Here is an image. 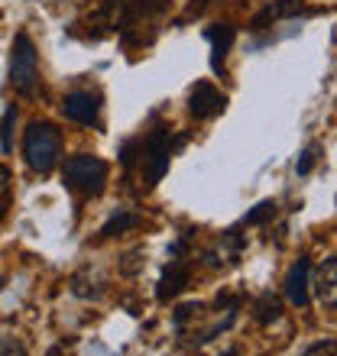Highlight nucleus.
Segmentation results:
<instances>
[{
  "label": "nucleus",
  "mask_w": 337,
  "mask_h": 356,
  "mask_svg": "<svg viewBox=\"0 0 337 356\" xmlns=\"http://www.w3.org/2000/svg\"><path fill=\"white\" fill-rule=\"evenodd\" d=\"M23 156L36 172H52V165L62 156V133L52 123H29L26 140H23Z\"/></svg>",
  "instance_id": "nucleus-1"
},
{
  "label": "nucleus",
  "mask_w": 337,
  "mask_h": 356,
  "mask_svg": "<svg viewBox=\"0 0 337 356\" xmlns=\"http://www.w3.org/2000/svg\"><path fill=\"white\" fill-rule=\"evenodd\" d=\"M65 181L75 191L94 197L104 191V181H107V165H104L97 156H75V159L65 162Z\"/></svg>",
  "instance_id": "nucleus-2"
},
{
  "label": "nucleus",
  "mask_w": 337,
  "mask_h": 356,
  "mask_svg": "<svg viewBox=\"0 0 337 356\" xmlns=\"http://www.w3.org/2000/svg\"><path fill=\"white\" fill-rule=\"evenodd\" d=\"M39 81V65H36V49L29 42L26 33H19L13 42V62H10V85L19 94H33Z\"/></svg>",
  "instance_id": "nucleus-3"
},
{
  "label": "nucleus",
  "mask_w": 337,
  "mask_h": 356,
  "mask_svg": "<svg viewBox=\"0 0 337 356\" xmlns=\"http://www.w3.org/2000/svg\"><path fill=\"white\" fill-rule=\"evenodd\" d=\"M224 104H227V97L217 91L214 85L198 81V85L191 88V97H188V111L195 113L198 120H211V117H217V113L224 111Z\"/></svg>",
  "instance_id": "nucleus-4"
},
{
  "label": "nucleus",
  "mask_w": 337,
  "mask_h": 356,
  "mask_svg": "<svg viewBox=\"0 0 337 356\" xmlns=\"http://www.w3.org/2000/svg\"><path fill=\"white\" fill-rule=\"evenodd\" d=\"M62 107H65V117H68V120L88 123V127H91V123H97V97H94V94H81V91H78V94H68Z\"/></svg>",
  "instance_id": "nucleus-5"
},
{
  "label": "nucleus",
  "mask_w": 337,
  "mask_h": 356,
  "mask_svg": "<svg viewBox=\"0 0 337 356\" xmlns=\"http://www.w3.org/2000/svg\"><path fill=\"white\" fill-rule=\"evenodd\" d=\"M308 259H299V263L289 269V279H285V295L295 308H305L308 305Z\"/></svg>",
  "instance_id": "nucleus-6"
},
{
  "label": "nucleus",
  "mask_w": 337,
  "mask_h": 356,
  "mask_svg": "<svg viewBox=\"0 0 337 356\" xmlns=\"http://www.w3.org/2000/svg\"><path fill=\"white\" fill-rule=\"evenodd\" d=\"M315 295H318L321 305L334 308L337 305V256L318 269V279H315Z\"/></svg>",
  "instance_id": "nucleus-7"
},
{
  "label": "nucleus",
  "mask_w": 337,
  "mask_h": 356,
  "mask_svg": "<svg viewBox=\"0 0 337 356\" xmlns=\"http://www.w3.org/2000/svg\"><path fill=\"white\" fill-rule=\"evenodd\" d=\"M146 162H150V185H156L168 165V143H166V133L162 130L156 133L150 140V146H146Z\"/></svg>",
  "instance_id": "nucleus-8"
},
{
  "label": "nucleus",
  "mask_w": 337,
  "mask_h": 356,
  "mask_svg": "<svg viewBox=\"0 0 337 356\" xmlns=\"http://www.w3.org/2000/svg\"><path fill=\"white\" fill-rule=\"evenodd\" d=\"M185 285H188V266H185V259H172V263H168V269H166V275H162V282H159V298L162 301L175 298Z\"/></svg>",
  "instance_id": "nucleus-9"
},
{
  "label": "nucleus",
  "mask_w": 337,
  "mask_h": 356,
  "mask_svg": "<svg viewBox=\"0 0 337 356\" xmlns=\"http://www.w3.org/2000/svg\"><path fill=\"white\" fill-rule=\"evenodd\" d=\"M72 289L81 298H101L104 291H107V279L101 275V269H84L72 279Z\"/></svg>",
  "instance_id": "nucleus-10"
},
{
  "label": "nucleus",
  "mask_w": 337,
  "mask_h": 356,
  "mask_svg": "<svg viewBox=\"0 0 337 356\" xmlns=\"http://www.w3.org/2000/svg\"><path fill=\"white\" fill-rule=\"evenodd\" d=\"M295 13H305V7H301L299 0H282V3H276V7H269L266 13H260V17L253 19V26H262V23H269V19L295 17Z\"/></svg>",
  "instance_id": "nucleus-11"
},
{
  "label": "nucleus",
  "mask_w": 337,
  "mask_h": 356,
  "mask_svg": "<svg viewBox=\"0 0 337 356\" xmlns=\"http://www.w3.org/2000/svg\"><path fill=\"white\" fill-rule=\"evenodd\" d=\"M279 311H282L279 298L266 291V295H260V298H256V305H253V318L260 321V324H269V321L279 318Z\"/></svg>",
  "instance_id": "nucleus-12"
},
{
  "label": "nucleus",
  "mask_w": 337,
  "mask_h": 356,
  "mask_svg": "<svg viewBox=\"0 0 337 356\" xmlns=\"http://www.w3.org/2000/svg\"><path fill=\"white\" fill-rule=\"evenodd\" d=\"M130 227H140V217L130 214V211H120V214H113L107 224H104L101 234L104 236H113V234H120V230H130Z\"/></svg>",
  "instance_id": "nucleus-13"
},
{
  "label": "nucleus",
  "mask_w": 337,
  "mask_h": 356,
  "mask_svg": "<svg viewBox=\"0 0 337 356\" xmlns=\"http://www.w3.org/2000/svg\"><path fill=\"white\" fill-rule=\"evenodd\" d=\"M207 39L214 42V56L221 58L227 49H230V42H234V29L230 26H214L211 33H207Z\"/></svg>",
  "instance_id": "nucleus-14"
},
{
  "label": "nucleus",
  "mask_w": 337,
  "mask_h": 356,
  "mask_svg": "<svg viewBox=\"0 0 337 356\" xmlns=\"http://www.w3.org/2000/svg\"><path fill=\"white\" fill-rule=\"evenodd\" d=\"M315 162H318V146H308V149L301 152V159H299V175H308L311 169H315Z\"/></svg>",
  "instance_id": "nucleus-15"
},
{
  "label": "nucleus",
  "mask_w": 337,
  "mask_h": 356,
  "mask_svg": "<svg viewBox=\"0 0 337 356\" xmlns=\"http://www.w3.org/2000/svg\"><path fill=\"white\" fill-rule=\"evenodd\" d=\"M272 214H276V204H272V201H262V204L246 217V224H262V220H269Z\"/></svg>",
  "instance_id": "nucleus-16"
},
{
  "label": "nucleus",
  "mask_w": 337,
  "mask_h": 356,
  "mask_svg": "<svg viewBox=\"0 0 337 356\" xmlns=\"http://www.w3.org/2000/svg\"><path fill=\"white\" fill-rule=\"evenodd\" d=\"M301 356H337V343H334V340H321V343L308 347Z\"/></svg>",
  "instance_id": "nucleus-17"
},
{
  "label": "nucleus",
  "mask_w": 337,
  "mask_h": 356,
  "mask_svg": "<svg viewBox=\"0 0 337 356\" xmlns=\"http://www.w3.org/2000/svg\"><path fill=\"white\" fill-rule=\"evenodd\" d=\"M140 266H143V250H133V253L127 256V263H120V272L123 275H133Z\"/></svg>",
  "instance_id": "nucleus-18"
},
{
  "label": "nucleus",
  "mask_w": 337,
  "mask_h": 356,
  "mask_svg": "<svg viewBox=\"0 0 337 356\" xmlns=\"http://www.w3.org/2000/svg\"><path fill=\"white\" fill-rule=\"evenodd\" d=\"M0 356H26V350L17 340H0Z\"/></svg>",
  "instance_id": "nucleus-19"
},
{
  "label": "nucleus",
  "mask_w": 337,
  "mask_h": 356,
  "mask_svg": "<svg viewBox=\"0 0 337 356\" xmlns=\"http://www.w3.org/2000/svg\"><path fill=\"white\" fill-rule=\"evenodd\" d=\"M7 188H10V175H7V169L0 165V201L7 197Z\"/></svg>",
  "instance_id": "nucleus-20"
},
{
  "label": "nucleus",
  "mask_w": 337,
  "mask_h": 356,
  "mask_svg": "<svg viewBox=\"0 0 337 356\" xmlns=\"http://www.w3.org/2000/svg\"><path fill=\"white\" fill-rule=\"evenodd\" d=\"M49 356H65V350H62V347H52V350H49Z\"/></svg>",
  "instance_id": "nucleus-21"
},
{
  "label": "nucleus",
  "mask_w": 337,
  "mask_h": 356,
  "mask_svg": "<svg viewBox=\"0 0 337 356\" xmlns=\"http://www.w3.org/2000/svg\"><path fill=\"white\" fill-rule=\"evenodd\" d=\"M224 356H237V353H224Z\"/></svg>",
  "instance_id": "nucleus-22"
},
{
  "label": "nucleus",
  "mask_w": 337,
  "mask_h": 356,
  "mask_svg": "<svg viewBox=\"0 0 337 356\" xmlns=\"http://www.w3.org/2000/svg\"><path fill=\"white\" fill-rule=\"evenodd\" d=\"M201 3H207V0H201Z\"/></svg>",
  "instance_id": "nucleus-23"
}]
</instances>
